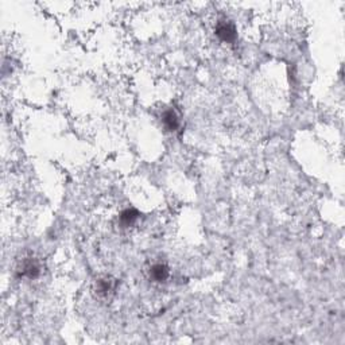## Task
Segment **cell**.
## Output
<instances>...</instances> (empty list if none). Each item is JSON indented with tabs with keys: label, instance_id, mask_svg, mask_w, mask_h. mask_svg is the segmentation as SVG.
Listing matches in <instances>:
<instances>
[{
	"label": "cell",
	"instance_id": "cell-1",
	"mask_svg": "<svg viewBox=\"0 0 345 345\" xmlns=\"http://www.w3.org/2000/svg\"><path fill=\"white\" fill-rule=\"evenodd\" d=\"M118 289V280L111 278V276H104L99 278L95 283V293L99 298H111L115 294Z\"/></svg>",
	"mask_w": 345,
	"mask_h": 345
},
{
	"label": "cell",
	"instance_id": "cell-2",
	"mask_svg": "<svg viewBox=\"0 0 345 345\" xmlns=\"http://www.w3.org/2000/svg\"><path fill=\"white\" fill-rule=\"evenodd\" d=\"M216 35H217L222 42H226V43H232V42L236 41V37H238V33H236V29L235 26L228 21H221L218 22L217 26H216Z\"/></svg>",
	"mask_w": 345,
	"mask_h": 345
},
{
	"label": "cell",
	"instance_id": "cell-5",
	"mask_svg": "<svg viewBox=\"0 0 345 345\" xmlns=\"http://www.w3.org/2000/svg\"><path fill=\"white\" fill-rule=\"evenodd\" d=\"M168 275H170V271L166 264L156 263L151 267V278L155 282H164V280H167Z\"/></svg>",
	"mask_w": 345,
	"mask_h": 345
},
{
	"label": "cell",
	"instance_id": "cell-6",
	"mask_svg": "<svg viewBox=\"0 0 345 345\" xmlns=\"http://www.w3.org/2000/svg\"><path fill=\"white\" fill-rule=\"evenodd\" d=\"M139 218V212L134 208H128V209L123 210L120 214V221L124 226H131L134 225Z\"/></svg>",
	"mask_w": 345,
	"mask_h": 345
},
{
	"label": "cell",
	"instance_id": "cell-3",
	"mask_svg": "<svg viewBox=\"0 0 345 345\" xmlns=\"http://www.w3.org/2000/svg\"><path fill=\"white\" fill-rule=\"evenodd\" d=\"M19 272H21L22 276H26V278H30V279H35L41 274V266H39V263L35 259L29 258L23 260Z\"/></svg>",
	"mask_w": 345,
	"mask_h": 345
},
{
	"label": "cell",
	"instance_id": "cell-4",
	"mask_svg": "<svg viewBox=\"0 0 345 345\" xmlns=\"http://www.w3.org/2000/svg\"><path fill=\"white\" fill-rule=\"evenodd\" d=\"M162 122H163V126L167 131H177V128L180 127V119H178V115L174 109L164 111L163 116H162Z\"/></svg>",
	"mask_w": 345,
	"mask_h": 345
}]
</instances>
